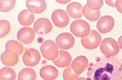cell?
<instances>
[{"label": "cell", "instance_id": "5bb4252c", "mask_svg": "<svg viewBox=\"0 0 122 80\" xmlns=\"http://www.w3.org/2000/svg\"><path fill=\"white\" fill-rule=\"evenodd\" d=\"M40 76L45 80H54L59 76V71L56 67L52 65L42 67L40 70Z\"/></svg>", "mask_w": 122, "mask_h": 80}, {"label": "cell", "instance_id": "f546056e", "mask_svg": "<svg viewBox=\"0 0 122 80\" xmlns=\"http://www.w3.org/2000/svg\"><path fill=\"white\" fill-rule=\"evenodd\" d=\"M77 80H87L86 78H84V77H81V78H79Z\"/></svg>", "mask_w": 122, "mask_h": 80}, {"label": "cell", "instance_id": "f1b7e54d", "mask_svg": "<svg viewBox=\"0 0 122 80\" xmlns=\"http://www.w3.org/2000/svg\"><path fill=\"white\" fill-rule=\"evenodd\" d=\"M56 2L59 3H61V4H67L71 2V1H56Z\"/></svg>", "mask_w": 122, "mask_h": 80}, {"label": "cell", "instance_id": "277c9868", "mask_svg": "<svg viewBox=\"0 0 122 80\" xmlns=\"http://www.w3.org/2000/svg\"><path fill=\"white\" fill-rule=\"evenodd\" d=\"M102 36L94 30H91L88 35L81 40L82 46L87 49H94L97 48L101 43Z\"/></svg>", "mask_w": 122, "mask_h": 80}, {"label": "cell", "instance_id": "83f0119b", "mask_svg": "<svg viewBox=\"0 0 122 80\" xmlns=\"http://www.w3.org/2000/svg\"><path fill=\"white\" fill-rule=\"evenodd\" d=\"M118 45L120 48L122 49V36H120L118 39Z\"/></svg>", "mask_w": 122, "mask_h": 80}, {"label": "cell", "instance_id": "8992f818", "mask_svg": "<svg viewBox=\"0 0 122 80\" xmlns=\"http://www.w3.org/2000/svg\"><path fill=\"white\" fill-rule=\"evenodd\" d=\"M56 44L59 48L63 50H67L74 46L75 39L71 33H62L57 36Z\"/></svg>", "mask_w": 122, "mask_h": 80}, {"label": "cell", "instance_id": "6da1fadb", "mask_svg": "<svg viewBox=\"0 0 122 80\" xmlns=\"http://www.w3.org/2000/svg\"><path fill=\"white\" fill-rule=\"evenodd\" d=\"M73 35L79 38H84L90 32V25L83 20H77L73 22L70 27Z\"/></svg>", "mask_w": 122, "mask_h": 80}, {"label": "cell", "instance_id": "d6986e66", "mask_svg": "<svg viewBox=\"0 0 122 80\" xmlns=\"http://www.w3.org/2000/svg\"><path fill=\"white\" fill-rule=\"evenodd\" d=\"M83 14L87 20L92 22L96 21L98 19L100 15V10H94L91 9L87 5L83 8Z\"/></svg>", "mask_w": 122, "mask_h": 80}, {"label": "cell", "instance_id": "8fae6325", "mask_svg": "<svg viewBox=\"0 0 122 80\" xmlns=\"http://www.w3.org/2000/svg\"><path fill=\"white\" fill-rule=\"evenodd\" d=\"M1 61L7 66H14L19 62V55L10 50H6L1 54Z\"/></svg>", "mask_w": 122, "mask_h": 80}, {"label": "cell", "instance_id": "2e32d148", "mask_svg": "<svg viewBox=\"0 0 122 80\" xmlns=\"http://www.w3.org/2000/svg\"><path fill=\"white\" fill-rule=\"evenodd\" d=\"M69 15L73 18H79L83 16V6L78 2H72L67 7Z\"/></svg>", "mask_w": 122, "mask_h": 80}, {"label": "cell", "instance_id": "e0dca14e", "mask_svg": "<svg viewBox=\"0 0 122 80\" xmlns=\"http://www.w3.org/2000/svg\"><path fill=\"white\" fill-rule=\"evenodd\" d=\"M18 20L20 24L24 26H29L34 22L35 15L33 12L27 9H24L18 15Z\"/></svg>", "mask_w": 122, "mask_h": 80}, {"label": "cell", "instance_id": "cb8c5ba5", "mask_svg": "<svg viewBox=\"0 0 122 80\" xmlns=\"http://www.w3.org/2000/svg\"><path fill=\"white\" fill-rule=\"evenodd\" d=\"M16 1H1L0 9L2 12H8L14 8L16 4Z\"/></svg>", "mask_w": 122, "mask_h": 80}, {"label": "cell", "instance_id": "5b68a950", "mask_svg": "<svg viewBox=\"0 0 122 80\" xmlns=\"http://www.w3.org/2000/svg\"><path fill=\"white\" fill-rule=\"evenodd\" d=\"M41 59L39 52L34 48L27 49L22 57L23 63L26 66L33 67L39 63Z\"/></svg>", "mask_w": 122, "mask_h": 80}, {"label": "cell", "instance_id": "30bf717a", "mask_svg": "<svg viewBox=\"0 0 122 80\" xmlns=\"http://www.w3.org/2000/svg\"><path fill=\"white\" fill-rule=\"evenodd\" d=\"M35 38V31L30 27H23L17 33V39L23 44H29L32 43Z\"/></svg>", "mask_w": 122, "mask_h": 80}, {"label": "cell", "instance_id": "9a60e30c", "mask_svg": "<svg viewBox=\"0 0 122 80\" xmlns=\"http://www.w3.org/2000/svg\"><path fill=\"white\" fill-rule=\"evenodd\" d=\"M88 61L84 56H79L75 58L71 63V67L74 71L78 74H81L86 68Z\"/></svg>", "mask_w": 122, "mask_h": 80}, {"label": "cell", "instance_id": "7a4b0ae2", "mask_svg": "<svg viewBox=\"0 0 122 80\" xmlns=\"http://www.w3.org/2000/svg\"><path fill=\"white\" fill-rule=\"evenodd\" d=\"M42 56L48 60H54L57 57L59 50L56 43L52 40H47L41 46Z\"/></svg>", "mask_w": 122, "mask_h": 80}, {"label": "cell", "instance_id": "ac0fdd59", "mask_svg": "<svg viewBox=\"0 0 122 80\" xmlns=\"http://www.w3.org/2000/svg\"><path fill=\"white\" fill-rule=\"evenodd\" d=\"M37 75L35 70L30 68H25L18 74V80H36Z\"/></svg>", "mask_w": 122, "mask_h": 80}, {"label": "cell", "instance_id": "7c38bea8", "mask_svg": "<svg viewBox=\"0 0 122 80\" xmlns=\"http://www.w3.org/2000/svg\"><path fill=\"white\" fill-rule=\"evenodd\" d=\"M26 6L29 10L33 13L39 14L46 9V3L44 0H28L26 1Z\"/></svg>", "mask_w": 122, "mask_h": 80}, {"label": "cell", "instance_id": "ba28073f", "mask_svg": "<svg viewBox=\"0 0 122 80\" xmlns=\"http://www.w3.org/2000/svg\"><path fill=\"white\" fill-rule=\"evenodd\" d=\"M34 29L35 33L39 35H47L52 29V25L48 18H41L35 22Z\"/></svg>", "mask_w": 122, "mask_h": 80}, {"label": "cell", "instance_id": "4316f807", "mask_svg": "<svg viewBox=\"0 0 122 80\" xmlns=\"http://www.w3.org/2000/svg\"><path fill=\"white\" fill-rule=\"evenodd\" d=\"M116 1H108V0H106V4L108 5L109 6H111L112 7H116Z\"/></svg>", "mask_w": 122, "mask_h": 80}, {"label": "cell", "instance_id": "44dd1931", "mask_svg": "<svg viewBox=\"0 0 122 80\" xmlns=\"http://www.w3.org/2000/svg\"><path fill=\"white\" fill-rule=\"evenodd\" d=\"M16 73L15 70L9 67H4L0 71V80H15Z\"/></svg>", "mask_w": 122, "mask_h": 80}, {"label": "cell", "instance_id": "4fadbf2b", "mask_svg": "<svg viewBox=\"0 0 122 80\" xmlns=\"http://www.w3.org/2000/svg\"><path fill=\"white\" fill-rule=\"evenodd\" d=\"M71 57L68 52L60 50L57 57L53 61V63L57 67L64 68L68 66L71 62Z\"/></svg>", "mask_w": 122, "mask_h": 80}, {"label": "cell", "instance_id": "603a6c76", "mask_svg": "<svg viewBox=\"0 0 122 80\" xmlns=\"http://www.w3.org/2000/svg\"><path fill=\"white\" fill-rule=\"evenodd\" d=\"M10 24L8 21L2 20L0 21V37L1 38H4L10 31Z\"/></svg>", "mask_w": 122, "mask_h": 80}, {"label": "cell", "instance_id": "7402d4cb", "mask_svg": "<svg viewBox=\"0 0 122 80\" xmlns=\"http://www.w3.org/2000/svg\"><path fill=\"white\" fill-rule=\"evenodd\" d=\"M79 74L76 73L72 69L71 66L69 65L64 70L63 79L64 80H76Z\"/></svg>", "mask_w": 122, "mask_h": 80}, {"label": "cell", "instance_id": "52a82bcc", "mask_svg": "<svg viewBox=\"0 0 122 80\" xmlns=\"http://www.w3.org/2000/svg\"><path fill=\"white\" fill-rule=\"evenodd\" d=\"M51 18L56 26L63 28L67 26L69 22V18L66 11L62 9L54 10L51 15Z\"/></svg>", "mask_w": 122, "mask_h": 80}, {"label": "cell", "instance_id": "484cf974", "mask_svg": "<svg viewBox=\"0 0 122 80\" xmlns=\"http://www.w3.org/2000/svg\"><path fill=\"white\" fill-rule=\"evenodd\" d=\"M116 7L118 11L122 13V0H118L116 1Z\"/></svg>", "mask_w": 122, "mask_h": 80}, {"label": "cell", "instance_id": "ffe728a7", "mask_svg": "<svg viewBox=\"0 0 122 80\" xmlns=\"http://www.w3.org/2000/svg\"><path fill=\"white\" fill-rule=\"evenodd\" d=\"M6 50H10L13 51L18 54L21 55L23 52V46L21 43L15 40H11L7 42L5 45Z\"/></svg>", "mask_w": 122, "mask_h": 80}, {"label": "cell", "instance_id": "9c48e42d", "mask_svg": "<svg viewBox=\"0 0 122 80\" xmlns=\"http://www.w3.org/2000/svg\"><path fill=\"white\" fill-rule=\"evenodd\" d=\"M114 26V18L109 15L102 17L97 23V28L103 34L109 32Z\"/></svg>", "mask_w": 122, "mask_h": 80}, {"label": "cell", "instance_id": "3957f363", "mask_svg": "<svg viewBox=\"0 0 122 80\" xmlns=\"http://www.w3.org/2000/svg\"><path fill=\"white\" fill-rule=\"evenodd\" d=\"M100 50L102 53L108 56L117 55L120 51L118 43L112 38H106L100 43Z\"/></svg>", "mask_w": 122, "mask_h": 80}, {"label": "cell", "instance_id": "d4e9b609", "mask_svg": "<svg viewBox=\"0 0 122 80\" xmlns=\"http://www.w3.org/2000/svg\"><path fill=\"white\" fill-rule=\"evenodd\" d=\"M103 4L102 0L99 1H87V5L91 9L94 10H98Z\"/></svg>", "mask_w": 122, "mask_h": 80}]
</instances>
